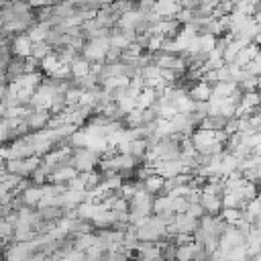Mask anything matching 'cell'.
I'll return each mask as SVG.
<instances>
[{"label":"cell","mask_w":261,"mask_h":261,"mask_svg":"<svg viewBox=\"0 0 261 261\" xmlns=\"http://www.w3.org/2000/svg\"><path fill=\"white\" fill-rule=\"evenodd\" d=\"M100 163V155L94 153L92 149H73L71 155H69V163L77 173H88V171H94L96 165Z\"/></svg>","instance_id":"1"},{"label":"cell","mask_w":261,"mask_h":261,"mask_svg":"<svg viewBox=\"0 0 261 261\" xmlns=\"http://www.w3.org/2000/svg\"><path fill=\"white\" fill-rule=\"evenodd\" d=\"M31 39L22 33V35H16L14 39H10V55L16 57V59H27L31 55Z\"/></svg>","instance_id":"2"},{"label":"cell","mask_w":261,"mask_h":261,"mask_svg":"<svg viewBox=\"0 0 261 261\" xmlns=\"http://www.w3.org/2000/svg\"><path fill=\"white\" fill-rule=\"evenodd\" d=\"M222 196H212V194H206V192H200V200L198 204L202 206L204 214L208 216H218V212L222 210V202H220Z\"/></svg>","instance_id":"3"},{"label":"cell","mask_w":261,"mask_h":261,"mask_svg":"<svg viewBox=\"0 0 261 261\" xmlns=\"http://www.w3.org/2000/svg\"><path fill=\"white\" fill-rule=\"evenodd\" d=\"M49 112H43V110H31L27 116H24V124L29 130H39V128H45L47 122H49Z\"/></svg>","instance_id":"4"},{"label":"cell","mask_w":261,"mask_h":261,"mask_svg":"<svg viewBox=\"0 0 261 261\" xmlns=\"http://www.w3.org/2000/svg\"><path fill=\"white\" fill-rule=\"evenodd\" d=\"M141 184H143V190H145L147 194L157 196V194H163V184H165V179L159 177V175H155V173H151V175H147Z\"/></svg>","instance_id":"5"},{"label":"cell","mask_w":261,"mask_h":261,"mask_svg":"<svg viewBox=\"0 0 261 261\" xmlns=\"http://www.w3.org/2000/svg\"><path fill=\"white\" fill-rule=\"evenodd\" d=\"M69 73H71V80H80V77L88 75L90 73V61L80 55L77 59H73L69 63Z\"/></svg>","instance_id":"6"},{"label":"cell","mask_w":261,"mask_h":261,"mask_svg":"<svg viewBox=\"0 0 261 261\" xmlns=\"http://www.w3.org/2000/svg\"><path fill=\"white\" fill-rule=\"evenodd\" d=\"M59 59H57V55L55 53H49L45 59H41V63H39V67H41V71L47 75V77H53L55 75V71L59 69Z\"/></svg>","instance_id":"7"},{"label":"cell","mask_w":261,"mask_h":261,"mask_svg":"<svg viewBox=\"0 0 261 261\" xmlns=\"http://www.w3.org/2000/svg\"><path fill=\"white\" fill-rule=\"evenodd\" d=\"M49 53H53V51L49 49V45H47L45 41H39V43H33V45H31V57H35L37 61L45 59Z\"/></svg>","instance_id":"8"},{"label":"cell","mask_w":261,"mask_h":261,"mask_svg":"<svg viewBox=\"0 0 261 261\" xmlns=\"http://www.w3.org/2000/svg\"><path fill=\"white\" fill-rule=\"evenodd\" d=\"M6 139H10V135H8V128H6V124L0 120V145H2Z\"/></svg>","instance_id":"9"}]
</instances>
